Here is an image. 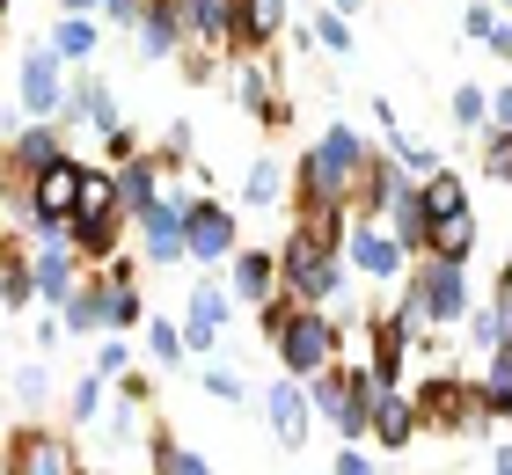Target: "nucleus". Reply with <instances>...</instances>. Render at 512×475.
I'll return each mask as SVG.
<instances>
[{
    "instance_id": "f257e3e1",
    "label": "nucleus",
    "mask_w": 512,
    "mask_h": 475,
    "mask_svg": "<svg viewBox=\"0 0 512 475\" xmlns=\"http://www.w3.org/2000/svg\"><path fill=\"white\" fill-rule=\"evenodd\" d=\"M374 161V147L359 139V125H322L315 139H308V154L293 161V205L300 198H352V183H359V169Z\"/></svg>"
},
{
    "instance_id": "f03ea898",
    "label": "nucleus",
    "mask_w": 512,
    "mask_h": 475,
    "mask_svg": "<svg viewBox=\"0 0 512 475\" xmlns=\"http://www.w3.org/2000/svg\"><path fill=\"white\" fill-rule=\"evenodd\" d=\"M417 402V424L425 432H461V439H483L491 432V410H483V380H461V373H425L410 388Z\"/></svg>"
},
{
    "instance_id": "7ed1b4c3",
    "label": "nucleus",
    "mask_w": 512,
    "mask_h": 475,
    "mask_svg": "<svg viewBox=\"0 0 512 475\" xmlns=\"http://www.w3.org/2000/svg\"><path fill=\"white\" fill-rule=\"evenodd\" d=\"M344 278H352V264H344L337 249H315L300 227L278 242V285H286L300 307H330V300L344 293Z\"/></svg>"
},
{
    "instance_id": "20e7f679",
    "label": "nucleus",
    "mask_w": 512,
    "mask_h": 475,
    "mask_svg": "<svg viewBox=\"0 0 512 475\" xmlns=\"http://www.w3.org/2000/svg\"><path fill=\"white\" fill-rule=\"evenodd\" d=\"M271 351H278V366H286L293 380H308V373H322V366L344 359V329H337L330 307H300V315L286 322V337H278Z\"/></svg>"
},
{
    "instance_id": "39448f33",
    "label": "nucleus",
    "mask_w": 512,
    "mask_h": 475,
    "mask_svg": "<svg viewBox=\"0 0 512 475\" xmlns=\"http://www.w3.org/2000/svg\"><path fill=\"white\" fill-rule=\"evenodd\" d=\"M81 249H74V227H30V278H37V300L44 307H66L81 285Z\"/></svg>"
},
{
    "instance_id": "423d86ee",
    "label": "nucleus",
    "mask_w": 512,
    "mask_h": 475,
    "mask_svg": "<svg viewBox=\"0 0 512 475\" xmlns=\"http://www.w3.org/2000/svg\"><path fill=\"white\" fill-rule=\"evenodd\" d=\"M403 285L432 307V322H439V329L469 322V307H476V293H469V264H454V256H417Z\"/></svg>"
},
{
    "instance_id": "0eeeda50",
    "label": "nucleus",
    "mask_w": 512,
    "mask_h": 475,
    "mask_svg": "<svg viewBox=\"0 0 512 475\" xmlns=\"http://www.w3.org/2000/svg\"><path fill=\"white\" fill-rule=\"evenodd\" d=\"M74 147H66V125L59 117H22V125L8 132V147H0V176L8 183H30V176H44L52 161H66Z\"/></svg>"
},
{
    "instance_id": "6e6552de",
    "label": "nucleus",
    "mask_w": 512,
    "mask_h": 475,
    "mask_svg": "<svg viewBox=\"0 0 512 475\" xmlns=\"http://www.w3.org/2000/svg\"><path fill=\"white\" fill-rule=\"evenodd\" d=\"M235 249H242L235 212H227L220 198H205V190H191V198H183V256H198V264H227Z\"/></svg>"
},
{
    "instance_id": "1a4fd4ad",
    "label": "nucleus",
    "mask_w": 512,
    "mask_h": 475,
    "mask_svg": "<svg viewBox=\"0 0 512 475\" xmlns=\"http://www.w3.org/2000/svg\"><path fill=\"white\" fill-rule=\"evenodd\" d=\"M81 176H88L81 154H66V161H52L44 176H30V227H74V212H81Z\"/></svg>"
},
{
    "instance_id": "9d476101",
    "label": "nucleus",
    "mask_w": 512,
    "mask_h": 475,
    "mask_svg": "<svg viewBox=\"0 0 512 475\" xmlns=\"http://www.w3.org/2000/svg\"><path fill=\"white\" fill-rule=\"evenodd\" d=\"M183 198L191 190H161V198L147 205V212H132V227H139V264H183Z\"/></svg>"
},
{
    "instance_id": "9b49d317",
    "label": "nucleus",
    "mask_w": 512,
    "mask_h": 475,
    "mask_svg": "<svg viewBox=\"0 0 512 475\" xmlns=\"http://www.w3.org/2000/svg\"><path fill=\"white\" fill-rule=\"evenodd\" d=\"M8 468H22V475H88L81 454H74V432H52V424H15Z\"/></svg>"
},
{
    "instance_id": "f8f14e48",
    "label": "nucleus",
    "mask_w": 512,
    "mask_h": 475,
    "mask_svg": "<svg viewBox=\"0 0 512 475\" xmlns=\"http://www.w3.org/2000/svg\"><path fill=\"white\" fill-rule=\"evenodd\" d=\"M344 264H352L359 278H374V285L410 278V256H403V242L388 234V220H352V234H344Z\"/></svg>"
},
{
    "instance_id": "ddd939ff",
    "label": "nucleus",
    "mask_w": 512,
    "mask_h": 475,
    "mask_svg": "<svg viewBox=\"0 0 512 475\" xmlns=\"http://www.w3.org/2000/svg\"><path fill=\"white\" fill-rule=\"evenodd\" d=\"M59 103H66V59L44 44L15 74V117H59Z\"/></svg>"
},
{
    "instance_id": "4468645a",
    "label": "nucleus",
    "mask_w": 512,
    "mask_h": 475,
    "mask_svg": "<svg viewBox=\"0 0 512 475\" xmlns=\"http://www.w3.org/2000/svg\"><path fill=\"white\" fill-rule=\"evenodd\" d=\"M235 315V300H227V285H191V300H183V351H198V359H213L220 351V329Z\"/></svg>"
},
{
    "instance_id": "2eb2a0df",
    "label": "nucleus",
    "mask_w": 512,
    "mask_h": 475,
    "mask_svg": "<svg viewBox=\"0 0 512 475\" xmlns=\"http://www.w3.org/2000/svg\"><path fill=\"white\" fill-rule=\"evenodd\" d=\"M176 22H183V44H198V52H235V0H169Z\"/></svg>"
},
{
    "instance_id": "dca6fc26",
    "label": "nucleus",
    "mask_w": 512,
    "mask_h": 475,
    "mask_svg": "<svg viewBox=\"0 0 512 475\" xmlns=\"http://www.w3.org/2000/svg\"><path fill=\"white\" fill-rule=\"evenodd\" d=\"M264 424H271V439H278V446H300V439H308L315 410H308V388H300L293 373H278L271 388H264Z\"/></svg>"
},
{
    "instance_id": "f3484780",
    "label": "nucleus",
    "mask_w": 512,
    "mask_h": 475,
    "mask_svg": "<svg viewBox=\"0 0 512 475\" xmlns=\"http://www.w3.org/2000/svg\"><path fill=\"white\" fill-rule=\"evenodd\" d=\"M286 30V0H235V52L227 59H264Z\"/></svg>"
},
{
    "instance_id": "a211bd4d",
    "label": "nucleus",
    "mask_w": 512,
    "mask_h": 475,
    "mask_svg": "<svg viewBox=\"0 0 512 475\" xmlns=\"http://www.w3.org/2000/svg\"><path fill=\"white\" fill-rule=\"evenodd\" d=\"M417 432H425V424H417L410 388H403V380L381 388V395H374V446H381V454H403V446H417Z\"/></svg>"
},
{
    "instance_id": "6ab92c4d",
    "label": "nucleus",
    "mask_w": 512,
    "mask_h": 475,
    "mask_svg": "<svg viewBox=\"0 0 512 475\" xmlns=\"http://www.w3.org/2000/svg\"><path fill=\"white\" fill-rule=\"evenodd\" d=\"M37 300V278H30V234L22 227H0V307L22 315Z\"/></svg>"
},
{
    "instance_id": "aec40b11",
    "label": "nucleus",
    "mask_w": 512,
    "mask_h": 475,
    "mask_svg": "<svg viewBox=\"0 0 512 475\" xmlns=\"http://www.w3.org/2000/svg\"><path fill=\"white\" fill-rule=\"evenodd\" d=\"M403 183H410V169H403V161H395V154H374V161L359 169V183H352V220H381V212H388V198H395Z\"/></svg>"
},
{
    "instance_id": "412c9836",
    "label": "nucleus",
    "mask_w": 512,
    "mask_h": 475,
    "mask_svg": "<svg viewBox=\"0 0 512 475\" xmlns=\"http://www.w3.org/2000/svg\"><path fill=\"white\" fill-rule=\"evenodd\" d=\"M271 293H278V249H235V256H227V300L256 307Z\"/></svg>"
},
{
    "instance_id": "4be33fe9",
    "label": "nucleus",
    "mask_w": 512,
    "mask_h": 475,
    "mask_svg": "<svg viewBox=\"0 0 512 475\" xmlns=\"http://www.w3.org/2000/svg\"><path fill=\"white\" fill-rule=\"evenodd\" d=\"M381 220H388V234H395V242H403V256H410V264L432 249V212H425V198H417V176H410V183L388 198V212H381Z\"/></svg>"
},
{
    "instance_id": "5701e85b",
    "label": "nucleus",
    "mask_w": 512,
    "mask_h": 475,
    "mask_svg": "<svg viewBox=\"0 0 512 475\" xmlns=\"http://www.w3.org/2000/svg\"><path fill=\"white\" fill-rule=\"evenodd\" d=\"M74 227H132V212L118 198V176L96 169L88 161V176H81V212H74Z\"/></svg>"
},
{
    "instance_id": "b1692460",
    "label": "nucleus",
    "mask_w": 512,
    "mask_h": 475,
    "mask_svg": "<svg viewBox=\"0 0 512 475\" xmlns=\"http://www.w3.org/2000/svg\"><path fill=\"white\" fill-rule=\"evenodd\" d=\"M59 125H96V132H110V125H125L118 117V95H110L103 81H66V103H59Z\"/></svg>"
},
{
    "instance_id": "393cba45",
    "label": "nucleus",
    "mask_w": 512,
    "mask_h": 475,
    "mask_svg": "<svg viewBox=\"0 0 512 475\" xmlns=\"http://www.w3.org/2000/svg\"><path fill=\"white\" fill-rule=\"evenodd\" d=\"M132 44H139V59H176L183 52V22L169 0H147V15L132 22Z\"/></svg>"
},
{
    "instance_id": "a878e982",
    "label": "nucleus",
    "mask_w": 512,
    "mask_h": 475,
    "mask_svg": "<svg viewBox=\"0 0 512 475\" xmlns=\"http://www.w3.org/2000/svg\"><path fill=\"white\" fill-rule=\"evenodd\" d=\"M227 95L256 117L264 103H278V59H235L227 66Z\"/></svg>"
},
{
    "instance_id": "bb28decb",
    "label": "nucleus",
    "mask_w": 512,
    "mask_h": 475,
    "mask_svg": "<svg viewBox=\"0 0 512 475\" xmlns=\"http://www.w3.org/2000/svg\"><path fill=\"white\" fill-rule=\"evenodd\" d=\"M286 198H293V169H286V161H271V154H256L249 169H242V205L271 212V205H286Z\"/></svg>"
},
{
    "instance_id": "cd10ccee",
    "label": "nucleus",
    "mask_w": 512,
    "mask_h": 475,
    "mask_svg": "<svg viewBox=\"0 0 512 475\" xmlns=\"http://www.w3.org/2000/svg\"><path fill=\"white\" fill-rule=\"evenodd\" d=\"M110 176H118V198H125V212H147V205L161 198V176H169V169H161V161H154L147 147H139V154H132V161H118Z\"/></svg>"
},
{
    "instance_id": "c85d7f7f",
    "label": "nucleus",
    "mask_w": 512,
    "mask_h": 475,
    "mask_svg": "<svg viewBox=\"0 0 512 475\" xmlns=\"http://www.w3.org/2000/svg\"><path fill=\"white\" fill-rule=\"evenodd\" d=\"M59 329H66V337H103V278L96 271H81L74 300L59 307Z\"/></svg>"
},
{
    "instance_id": "c756f323",
    "label": "nucleus",
    "mask_w": 512,
    "mask_h": 475,
    "mask_svg": "<svg viewBox=\"0 0 512 475\" xmlns=\"http://www.w3.org/2000/svg\"><path fill=\"white\" fill-rule=\"evenodd\" d=\"M417 198H425V212L432 220H454V212H469V183H461L447 161H439L432 176H417Z\"/></svg>"
},
{
    "instance_id": "7c9ffc66",
    "label": "nucleus",
    "mask_w": 512,
    "mask_h": 475,
    "mask_svg": "<svg viewBox=\"0 0 512 475\" xmlns=\"http://www.w3.org/2000/svg\"><path fill=\"white\" fill-rule=\"evenodd\" d=\"M96 44H103V15H59V30H52V52L66 59V66H88L96 59Z\"/></svg>"
},
{
    "instance_id": "2f4dec72",
    "label": "nucleus",
    "mask_w": 512,
    "mask_h": 475,
    "mask_svg": "<svg viewBox=\"0 0 512 475\" xmlns=\"http://www.w3.org/2000/svg\"><path fill=\"white\" fill-rule=\"evenodd\" d=\"M425 256H454V264H469V256H476V205L454 212V220H432V249Z\"/></svg>"
},
{
    "instance_id": "473e14b6",
    "label": "nucleus",
    "mask_w": 512,
    "mask_h": 475,
    "mask_svg": "<svg viewBox=\"0 0 512 475\" xmlns=\"http://www.w3.org/2000/svg\"><path fill=\"white\" fill-rule=\"evenodd\" d=\"M103 446H118V454H125V446H139V439H147V410H139V402H103Z\"/></svg>"
},
{
    "instance_id": "72a5a7b5",
    "label": "nucleus",
    "mask_w": 512,
    "mask_h": 475,
    "mask_svg": "<svg viewBox=\"0 0 512 475\" xmlns=\"http://www.w3.org/2000/svg\"><path fill=\"white\" fill-rule=\"evenodd\" d=\"M139 337H147V359L161 366V373H176L191 351H183V322H161V315H147L139 322Z\"/></svg>"
},
{
    "instance_id": "f704fd0d",
    "label": "nucleus",
    "mask_w": 512,
    "mask_h": 475,
    "mask_svg": "<svg viewBox=\"0 0 512 475\" xmlns=\"http://www.w3.org/2000/svg\"><path fill=\"white\" fill-rule=\"evenodd\" d=\"M103 402H110V380H103V373H81L74 395H66V424H74V432H88V424L103 417Z\"/></svg>"
},
{
    "instance_id": "c9c22d12",
    "label": "nucleus",
    "mask_w": 512,
    "mask_h": 475,
    "mask_svg": "<svg viewBox=\"0 0 512 475\" xmlns=\"http://www.w3.org/2000/svg\"><path fill=\"white\" fill-rule=\"evenodd\" d=\"M308 37H315V52H330V59H344V52H352V15H337V8H315V22H308Z\"/></svg>"
},
{
    "instance_id": "e433bc0d",
    "label": "nucleus",
    "mask_w": 512,
    "mask_h": 475,
    "mask_svg": "<svg viewBox=\"0 0 512 475\" xmlns=\"http://www.w3.org/2000/svg\"><path fill=\"white\" fill-rule=\"evenodd\" d=\"M300 315V300L286 293V285H278V293L271 300H256V337H264V344H278V337H286V322Z\"/></svg>"
},
{
    "instance_id": "4c0bfd02",
    "label": "nucleus",
    "mask_w": 512,
    "mask_h": 475,
    "mask_svg": "<svg viewBox=\"0 0 512 475\" xmlns=\"http://www.w3.org/2000/svg\"><path fill=\"white\" fill-rule=\"evenodd\" d=\"M447 110H454V125H461V132H483V125H491V95H483L476 81H461V88L447 95Z\"/></svg>"
},
{
    "instance_id": "58836bf2",
    "label": "nucleus",
    "mask_w": 512,
    "mask_h": 475,
    "mask_svg": "<svg viewBox=\"0 0 512 475\" xmlns=\"http://www.w3.org/2000/svg\"><path fill=\"white\" fill-rule=\"evenodd\" d=\"M8 388H15L22 410H44V402H52V373H44V366H15V373H8Z\"/></svg>"
},
{
    "instance_id": "ea45409f",
    "label": "nucleus",
    "mask_w": 512,
    "mask_h": 475,
    "mask_svg": "<svg viewBox=\"0 0 512 475\" xmlns=\"http://www.w3.org/2000/svg\"><path fill=\"white\" fill-rule=\"evenodd\" d=\"M125 366H132V337H125V329H103V344H96V366H88V373L118 380Z\"/></svg>"
},
{
    "instance_id": "a19ab883",
    "label": "nucleus",
    "mask_w": 512,
    "mask_h": 475,
    "mask_svg": "<svg viewBox=\"0 0 512 475\" xmlns=\"http://www.w3.org/2000/svg\"><path fill=\"white\" fill-rule=\"evenodd\" d=\"M483 176L512 183V132H498V125H483Z\"/></svg>"
},
{
    "instance_id": "79ce46f5",
    "label": "nucleus",
    "mask_w": 512,
    "mask_h": 475,
    "mask_svg": "<svg viewBox=\"0 0 512 475\" xmlns=\"http://www.w3.org/2000/svg\"><path fill=\"white\" fill-rule=\"evenodd\" d=\"M154 161H161V169H169V176H183V169H191V125H169V132H161Z\"/></svg>"
},
{
    "instance_id": "37998d69",
    "label": "nucleus",
    "mask_w": 512,
    "mask_h": 475,
    "mask_svg": "<svg viewBox=\"0 0 512 475\" xmlns=\"http://www.w3.org/2000/svg\"><path fill=\"white\" fill-rule=\"evenodd\" d=\"M176 66H183V81H191V88L220 81V52H198V44H183V52H176Z\"/></svg>"
},
{
    "instance_id": "c03bdc74",
    "label": "nucleus",
    "mask_w": 512,
    "mask_h": 475,
    "mask_svg": "<svg viewBox=\"0 0 512 475\" xmlns=\"http://www.w3.org/2000/svg\"><path fill=\"white\" fill-rule=\"evenodd\" d=\"M491 322H498V344L512 337V264L498 271V293H491Z\"/></svg>"
},
{
    "instance_id": "a18cd8bd",
    "label": "nucleus",
    "mask_w": 512,
    "mask_h": 475,
    "mask_svg": "<svg viewBox=\"0 0 512 475\" xmlns=\"http://www.w3.org/2000/svg\"><path fill=\"white\" fill-rule=\"evenodd\" d=\"M118 395H125V402H139V410H154V373L125 366V373H118Z\"/></svg>"
},
{
    "instance_id": "49530a36",
    "label": "nucleus",
    "mask_w": 512,
    "mask_h": 475,
    "mask_svg": "<svg viewBox=\"0 0 512 475\" xmlns=\"http://www.w3.org/2000/svg\"><path fill=\"white\" fill-rule=\"evenodd\" d=\"M461 30H469V37L483 44V37L498 30V0H469V15H461Z\"/></svg>"
},
{
    "instance_id": "de8ad7c7",
    "label": "nucleus",
    "mask_w": 512,
    "mask_h": 475,
    "mask_svg": "<svg viewBox=\"0 0 512 475\" xmlns=\"http://www.w3.org/2000/svg\"><path fill=\"white\" fill-rule=\"evenodd\" d=\"M96 15L110 22V30H132V22L147 15V0H96Z\"/></svg>"
},
{
    "instance_id": "09e8293b",
    "label": "nucleus",
    "mask_w": 512,
    "mask_h": 475,
    "mask_svg": "<svg viewBox=\"0 0 512 475\" xmlns=\"http://www.w3.org/2000/svg\"><path fill=\"white\" fill-rule=\"evenodd\" d=\"M205 388H213L220 402H249V388H242V373H227V366H205Z\"/></svg>"
},
{
    "instance_id": "8fccbe9b",
    "label": "nucleus",
    "mask_w": 512,
    "mask_h": 475,
    "mask_svg": "<svg viewBox=\"0 0 512 475\" xmlns=\"http://www.w3.org/2000/svg\"><path fill=\"white\" fill-rule=\"evenodd\" d=\"M103 147H110V161H132V154H139V132H132V125H110Z\"/></svg>"
},
{
    "instance_id": "3c124183",
    "label": "nucleus",
    "mask_w": 512,
    "mask_h": 475,
    "mask_svg": "<svg viewBox=\"0 0 512 475\" xmlns=\"http://www.w3.org/2000/svg\"><path fill=\"white\" fill-rule=\"evenodd\" d=\"M330 475H374V454H366V446H344V454L330 461Z\"/></svg>"
},
{
    "instance_id": "603ef678",
    "label": "nucleus",
    "mask_w": 512,
    "mask_h": 475,
    "mask_svg": "<svg viewBox=\"0 0 512 475\" xmlns=\"http://www.w3.org/2000/svg\"><path fill=\"white\" fill-rule=\"evenodd\" d=\"M483 380H491V388H512V337L491 344V373H483Z\"/></svg>"
},
{
    "instance_id": "864d4df0",
    "label": "nucleus",
    "mask_w": 512,
    "mask_h": 475,
    "mask_svg": "<svg viewBox=\"0 0 512 475\" xmlns=\"http://www.w3.org/2000/svg\"><path fill=\"white\" fill-rule=\"evenodd\" d=\"M256 125H264V132H286V125H293V103H286V95L264 103V110H256Z\"/></svg>"
},
{
    "instance_id": "5fc2aeb1",
    "label": "nucleus",
    "mask_w": 512,
    "mask_h": 475,
    "mask_svg": "<svg viewBox=\"0 0 512 475\" xmlns=\"http://www.w3.org/2000/svg\"><path fill=\"white\" fill-rule=\"evenodd\" d=\"M483 410H491V424L512 417V388H491V380H483Z\"/></svg>"
},
{
    "instance_id": "6e6d98bb",
    "label": "nucleus",
    "mask_w": 512,
    "mask_h": 475,
    "mask_svg": "<svg viewBox=\"0 0 512 475\" xmlns=\"http://www.w3.org/2000/svg\"><path fill=\"white\" fill-rule=\"evenodd\" d=\"M491 125H498V132H512V88H498V95H491Z\"/></svg>"
},
{
    "instance_id": "4d7b16f0",
    "label": "nucleus",
    "mask_w": 512,
    "mask_h": 475,
    "mask_svg": "<svg viewBox=\"0 0 512 475\" xmlns=\"http://www.w3.org/2000/svg\"><path fill=\"white\" fill-rule=\"evenodd\" d=\"M483 44H491V59H512V22H498V30L483 37Z\"/></svg>"
},
{
    "instance_id": "13d9d810",
    "label": "nucleus",
    "mask_w": 512,
    "mask_h": 475,
    "mask_svg": "<svg viewBox=\"0 0 512 475\" xmlns=\"http://www.w3.org/2000/svg\"><path fill=\"white\" fill-rule=\"evenodd\" d=\"M59 15H96V0H59Z\"/></svg>"
},
{
    "instance_id": "bf43d9fd",
    "label": "nucleus",
    "mask_w": 512,
    "mask_h": 475,
    "mask_svg": "<svg viewBox=\"0 0 512 475\" xmlns=\"http://www.w3.org/2000/svg\"><path fill=\"white\" fill-rule=\"evenodd\" d=\"M322 8H337V15H359V8H366V0H322Z\"/></svg>"
},
{
    "instance_id": "052dcab7",
    "label": "nucleus",
    "mask_w": 512,
    "mask_h": 475,
    "mask_svg": "<svg viewBox=\"0 0 512 475\" xmlns=\"http://www.w3.org/2000/svg\"><path fill=\"white\" fill-rule=\"evenodd\" d=\"M0 22H8V0H0Z\"/></svg>"
},
{
    "instance_id": "680f3d73",
    "label": "nucleus",
    "mask_w": 512,
    "mask_h": 475,
    "mask_svg": "<svg viewBox=\"0 0 512 475\" xmlns=\"http://www.w3.org/2000/svg\"><path fill=\"white\" fill-rule=\"evenodd\" d=\"M8 475H22V468H8Z\"/></svg>"
}]
</instances>
